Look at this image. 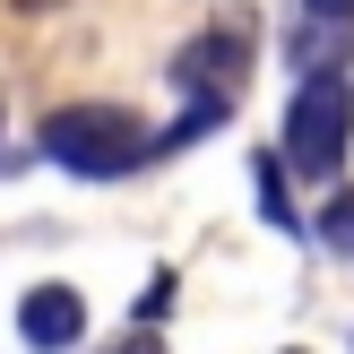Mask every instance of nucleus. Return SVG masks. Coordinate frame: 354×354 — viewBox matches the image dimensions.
<instances>
[{
    "instance_id": "9d476101",
    "label": "nucleus",
    "mask_w": 354,
    "mask_h": 354,
    "mask_svg": "<svg viewBox=\"0 0 354 354\" xmlns=\"http://www.w3.org/2000/svg\"><path fill=\"white\" fill-rule=\"evenodd\" d=\"M294 354H311V346H294Z\"/></svg>"
},
{
    "instance_id": "f03ea898",
    "label": "nucleus",
    "mask_w": 354,
    "mask_h": 354,
    "mask_svg": "<svg viewBox=\"0 0 354 354\" xmlns=\"http://www.w3.org/2000/svg\"><path fill=\"white\" fill-rule=\"evenodd\" d=\"M346 138H354V86H346V69H320V78H303L294 104H286V147H277V165H294L303 182H328V173L346 165Z\"/></svg>"
},
{
    "instance_id": "6e6552de",
    "label": "nucleus",
    "mask_w": 354,
    "mask_h": 354,
    "mask_svg": "<svg viewBox=\"0 0 354 354\" xmlns=\"http://www.w3.org/2000/svg\"><path fill=\"white\" fill-rule=\"evenodd\" d=\"M303 17H320V26H354V0H303Z\"/></svg>"
},
{
    "instance_id": "423d86ee",
    "label": "nucleus",
    "mask_w": 354,
    "mask_h": 354,
    "mask_svg": "<svg viewBox=\"0 0 354 354\" xmlns=\"http://www.w3.org/2000/svg\"><path fill=\"white\" fill-rule=\"evenodd\" d=\"M320 242L354 259V190H346V199H328V216H320Z\"/></svg>"
},
{
    "instance_id": "1a4fd4ad",
    "label": "nucleus",
    "mask_w": 354,
    "mask_h": 354,
    "mask_svg": "<svg viewBox=\"0 0 354 354\" xmlns=\"http://www.w3.org/2000/svg\"><path fill=\"white\" fill-rule=\"evenodd\" d=\"M113 354H165V346H156V328H138V337H130V346H113Z\"/></svg>"
},
{
    "instance_id": "20e7f679",
    "label": "nucleus",
    "mask_w": 354,
    "mask_h": 354,
    "mask_svg": "<svg viewBox=\"0 0 354 354\" xmlns=\"http://www.w3.org/2000/svg\"><path fill=\"white\" fill-rule=\"evenodd\" d=\"M17 337H26L35 354H69V346L86 337V303L69 286H35L26 303H17Z\"/></svg>"
},
{
    "instance_id": "0eeeda50",
    "label": "nucleus",
    "mask_w": 354,
    "mask_h": 354,
    "mask_svg": "<svg viewBox=\"0 0 354 354\" xmlns=\"http://www.w3.org/2000/svg\"><path fill=\"white\" fill-rule=\"evenodd\" d=\"M165 303H173V277H156V286L138 294V328H156V320H165Z\"/></svg>"
},
{
    "instance_id": "f257e3e1",
    "label": "nucleus",
    "mask_w": 354,
    "mask_h": 354,
    "mask_svg": "<svg viewBox=\"0 0 354 354\" xmlns=\"http://www.w3.org/2000/svg\"><path fill=\"white\" fill-rule=\"evenodd\" d=\"M44 156L61 173H78V182H121V173H138L156 156V130L138 113H121V104H61L44 121Z\"/></svg>"
},
{
    "instance_id": "39448f33",
    "label": "nucleus",
    "mask_w": 354,
    "mask_h": 354,
    "mask_svg": "<svg viewBox=\"0 0 354 354\" xmlns=\"http://www.w3.org/2000/svg\"><path fill=\"white\" fill-rule=\"evenodd\" d=\"M251 190H259V216H268L277 234H294V199H286V165H277V147L251 156Z\"/></svg>"
},
{
    "instance_id": "7ed1b4c3",
    "label": "nucleus",
    "mask_w": 354,
    "mask_h": 354,
    "mask_svg": "<svg viewBox=\"0 0 354 354\" xmlns=\"http://www.w3.org/2000/svg\"><path fill=\"white\" fill-rule=\"evenodd\" d=\"M242 78H251V26H242V17H225V26H207L199 44H190L182 61H173V86L190 95V113H182V130H173V138L216 130V121L234 113Z\"/></svg>"
}]
</instances>
